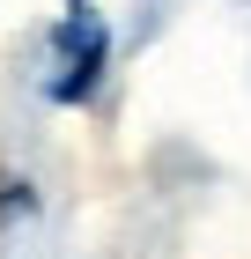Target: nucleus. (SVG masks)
Instances as JSON below:
<instances>
[{"label":"nucleus","instance_id":"1","mask_svg":"<svg viewBox=\"0 0 251 259\" xmlns=\"http://www.w3.org/2000/svg\"><path fill=\"white\" fill-rule=\"evenodd\" d=\"M104 67H111V22H104V8L67 0L59 22H52V37H44V81L37 89L52 104H81L104 81Z\"/></svg>","mask_w":251,"mask_h":259}]
</instances>
